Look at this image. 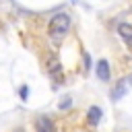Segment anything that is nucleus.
I'll use <instances>...</instances> for the list:
<instances>
[{
  "label": "nucleus",
  "mask_w": 132,
  "mask_h": 132,
  "mask_svg": "<svg viewBox=\"0 0 132 132\" xmlns=\"http://www.w3.org/2000/svg\"><path fill=\"white\" fill-rule=\"evenodd\" d=\"M95 72H97L99 80L107 82V80L111 78V72H109V62H107V60H99V62H97V66H95Z\"/></svg>",
  "instance_id": "obj_4"
},
{
  "label": "nucleus",
  "mask_w": 132,
  "mask_h": 132,
  "mask_svg": "<svg viewBox=\"0 0 132 132\" xmlns=\"http://www.w3.org/2000/svg\"><path fill=\"white\" fill-rule=\"evenodd\" d=\"M68 29H70V14L68 12H58L52 16V21H50V35L52 37H56V39L64 37L68 33Z\"/></svg>",
  "instance_id": "obj_1"
},
{
  "label": "nucleus",
  "mask_w": 132,
  "mask_h": 132,
  "mask_svg": "<svg viewBox=\"0 0 132 132\" xmlns=\"http://www.w3.org/2000/svg\"><path fill=\"white\" fill-rule=\"evenodd\" d=\"M35 130L37 132H56V126L47 116H39L35 120Z\"/></svg>",
  "instance_id": "obj_3"
},
{
  "label": "nucleus",
  "mask_w": 132,
  "mask_h": 132,
  "mask_svg": "<svg viewBox=\"0 0 132 132\" xmlns=\"http://www.w3.org/2000/svg\"><path fill=\"white\" fill-rule=\"evenodd\" d=\"M101 116H103V111H101L99 105H91L89 111H87V120H89L91 126H97V124L101 122Z\"/></svg>",
  "instance_id": "obj_6"
},
{
  "label": "nucleus",
  "mask_w": 132,
  "mask_h": 132,
  "mask_svg": "<svg viewBox=\"0 0 132 132\" xmlns=\"http://www.w3.org/2000/svg\"><path fill=\"white\" fill-rule=\"evenodd\" d=\"M19 97H21V101H27V99H29V87H27V85H23V87L19 89Z\"/></svg>",
  "instance_id": "obj_7"
},
{
  "label": "nucleus",
  "mask_w": 132,
  "mask_h": 132,
  "mask_svg": "<svg viewBox=\"0 0 132 132\" xmlns=\"http://www.w3.org/2000/svg\"><path fill=\"white\" fill-rule=\"evenodd\" d=\"M130 89H132V74H128V76L120 78V80L113 85V89H111V99H113V101L124 99V97L128 95V91H130Z\"/></svg>",
  "instance_id": "obj_2"
},
{
  "label": "nucleus",
  "mask_w": 132,
  "mask_h": 132,
  "mask_svg": "<svg viewBox=\"0 0 132 132\" xmlns=\"http://www.w3.org/2000/svg\"><path fill=\"white\" fill-rule=\"evenodd\" d=\"M118 35L126 41V45L132 47V25H128V23H118Z\"/></svg>",
  "instance_id": "obj_5"
},
{
  "label": "nucleus",
  "mask_w": 132,
  "mask_h": 132,
  "mask_svg": "<svg viewBox=\"0 0 132 132\" xmlns=\"http://www.w3.org/2000/svg\"><path fill=\"white\" fill-rule=\"evenodd\" d=\"M72 2H76V0H72Z\"/></svg>",
  "instance_id": "obj_9"
},
{
  "label": "nucleus",
  "mask_w": 132,
  "mask_h": 132,
  "mask_svg": "<svg viewBox=\"0 0 132 132\" xmlns=\"http://www.w3.org/2000/svg\"><path fill=\"white\" fill-rule=\"evenodd\" d=\"M70 105H72V99H70V97H64V99L60 101V105H58V107H60V109H68Z\"/></svg>",
  "instance_id": "obj_8"
}]
</instances>
